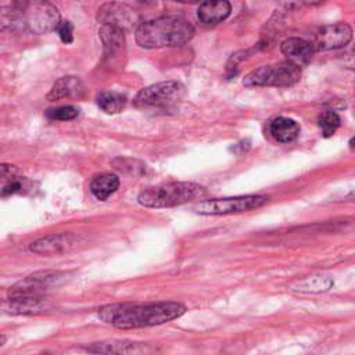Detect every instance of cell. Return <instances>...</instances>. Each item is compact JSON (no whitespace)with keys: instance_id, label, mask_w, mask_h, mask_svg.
<instances>
[{"instance_id":"6da1fadb","label":"cell","mask_w":355,"mask_h":355,"mask_svg":"<svg viewBox=\"0 0 355 355\" xmlns=\"http://www.w3.org/2000/svg\"><path fill=\"white\" fill-rule=\"evenodd\" d=\"M186 307L175 301L148 304H108L99 310V318L115 329L128 330L157 326L181 318Z\"/></svg>"},{"instance_id":"7a4b0ae2","label":"cell","mask_w":355,"mask_h":355,"mask_svg":"<svg viewBox=\"0 0 355 355\" xmlns=\"http://www.w3.org/2000/svg\"><path fill=\"white\" fill-rule=\"evenodd\" d=\"M194 27L185 19L164 16L142 23L135 30V39L145 49L178 48L192 41Z\"/></svg>"},{"instance_id":"3957f363","label":"cell","mask_w":355,"mask_h":355,"mask_svg":"<svg viewBox=\"0 0 355 355\" xmlns=\"http://www.w3.org/2000/svg\"><path fill=\"white\" fill-rule=\"evenodd\" d=\"M207 196L205 187L193 182H170L149 187L138 196V201L149 208H171Z\"/></svg>"},{"instance_id":"277c9868","label":"cell","mask_w":355,"mask_h":355,"mask_svg":"<svg viewBox=\"0 0 355 355\" xmlns=\"http://www.w3.org/2000/svg\"><path fill=\"white\" fill-rule=\"evenodd\" d=\"M24 34L43 35L53 32L61 23L57 8L49 2H16Z\"/></svg>"},{"instance_id":"5b68a950","label":"cell","mask_w":355,"mask_h":355,"mask_svg":"<svg viewBox=\"0 0 355 355\" xmlns=\"http://www.w3.org/2000/svg\"><path fill=\"white\" fill-rule=\"evenodd\" d=\"M301 78V70L290 61L276 63L271 65H263L243 79L245 86H275V88H289L296 85Z\"/></svg>"},{"instance_id":"8992f818","label":"cell","mask_w":355,"mask_h":355,"mask_svg":"<svg viewBox=\"0 0 355 355\" xmlns=\"http://www.w3.org/2000/svg\"><path fill=\"white\" fill-rule=\"evenodd\" d=\"M267 203H268L267 196L249 194V196L199 201L193 210L201 215H229V214L247 212V211L260 208Z\"/></svg>"},{"instance_id":"52a82bcc","label":"cell","mask_w":355,"mask_h":355,"mask_svg":"<svg viewBox=\"0 0 355 355\" xmlns=\"http://www.w3.org/2000/svg\"><path fill=\"white\" fill-rule=\"evenodd\" d=\"M65 276L60 271L35 272L17 282L9 290L10 301H42L45 292Z\"/></svg>"},{"instance_id":"ba28073f","label":"cell","mask_w":355,"mask_h":355,"mask_svg":"<svg viewBox=\"0 0 355 355\" xmlns=\"http://www.w3.org/2000/svg\"><path fill=\"white\" fill-rule=\"evenodd\" d=\"M185 94V86L178 81H165L142 89L135 97L139 108H164L179 101Z\"/></svg>"},{"instance_id":"9c48e42d","label":"cell","mask_w":355,"mask_h":355,"mask_svg":"<svg viewBox=\"0 0 355 355\" xmlns=\"http://www.w3.org/2000/svg\"><path fill=\"white\" fill-rule=\"evenodd\" d=\"M97 21L101 26L107 27H114L121 30L123 32L130 31V30H136L142 21L141 16L130 8L128 5L123 3H104L99 12H97Z\"/></svg>"},{"instance_id":"30bf717a","label":"cell","mask_w":355,"mask_h":355,"mask_svg":"<svg viewBox=\"0 0 355 355\" xmlns=\"http://www.w3.org/2000/svg\"><path fill=\"white\" fill-rule=\"evenodd\" d=\"M352 39V28L345 23L322 27L314 38V50L326 52L345 48Z\"/></svg>"},{"instance_id":"8fae6325","label":"cell","mask_w":355,"mask_h":355,"mask_svg":"<svg viewBox=\"0 0 355 355\" xmlns=\"http://www.w3.org/2000/svg\"><path fill=\"white\" fill-rule=\"evenodd\" d=\"M79 239L72 233H53L30 245V252L38 256H59L78 246Z\"/></svg>"},{"instance_id":"7c38bea8","label":"cell","mask_w":355,"mask_h":355,"mask_svg":"<svg viewBox=\"0 0 355 355\" xmlns=\"http://www.w3.org/2000/svg\"><path fill=\"white\" fill-rule=\"evenodd\" d=\"M85 349L96 355H146L152 351V348L148 344L128 340L93 343L85 347Z\"/></svg>"},{"instance_id":"4fadbf2b","label":"cell","mask_w":355,"mask_h":355,"mask_svg":"<svg viewBox=\"0 0 355 355\" xmlns=\"http://www.w3.org/2000/svg\"><path fill=\"white\" fill-rule=\"evenodd\" d=\"M21 35H24V32L16 2L0 8V45L12 43L13 39Z\"/></svg>"},{"instance_id":"5bb4252c","label":"cell","mask_w":355,"mask_h":355,"mask_svg":"<svg viewBox=\"0 0 355 355\" xmlns=\"http://www.w3.org/2000/svg\"><path fill=\"white\" fill-rule=\"evenodd\" d=\"M282 53L290 63L300 67V64H308L314 56V48L310 42L300 38H289L281 45Z\"/></svg>"},{"instance_id":"9a60e30c","label":"cell","mask_w":355,"mask_h":355,"mask_svg":"<svg viewBox=\"0 0 355 355\" xmlns=\"http://www.w3.org/2000/svg\"><path fill=\"white\" fill-rule=\"evenodd\" d=\"M300 125L287 116H278L270 124L272 138L279 143H292L300 136Z\"/></svg>"},{"instance_id":"2e32d148","label":"cell","mask_w":355,"mask_h":355,"mask_svg":"<svg viewBox=\"0 0 355 355\" xmlns=\"http://www.w3.org/2000/svg\"><path fill=\"white\" fill-rule=\"evenodd\" d=\"M232 13V6L229 2H205L200 5L197 16L201 23L207 26H214L225 21Z\"/></svg>"},{"instance_id":"e0dca14e","label":"cell","mask_w":355,"mask_h":355,"mask_svg":"<svg viewBox=\"0 0 355 355\" xmlns=\"http://www.w3.org/2000/svg\"><path fill=\"white\" fill-rule=\"evenodd\" d=\"M118 187H120V178L110 172L96 175L90 182V192L100 201H105Z\"/></svg>"},{"instance_id":"ac0fdd59","label":"cell","mask_w":355,"mask_h":355,"mask_svg":"<svg viewBox=\"0 0 355 355\" xmlns=\"http://www.w3.org/2000/svg\"><path fill=\"white\" fill-rule=\"evenodd\" d=\"M82 82L77 77H63L54 82L53 88L48 94V100L56 101L65 97L77 96L82 92Z\"/></svg>"},{"instance_id":"d6986e66","label":"cell","mask_w":355,"mask_h":355,"mask_svg":"<svg viewBox=\"0 0 355 355\" xmlns=\"http://www.w3.org/2000/svg\"><path fill=\"white\" fill-rule=\"evenodd\" d=\"M99 35H100V39L103 42L105 56H114L115 53L123 50V48L125 45L124 32L121 30H118V28L101 26V28L99 31Z\"/></svg>"},{"instance_id":"ffe728a7","label":"cell","mask_w":355,"mask_h":355,"mask_svg":"<svg viewBox=\"0 0 355 355\" xmlns=\"http://www.w3.org/2000/svg\"><path fill=\"white\" fill-rule=\"evenodd\" d=\"M97 105L107 114H118L121 112L128 103V99L123 93L103 90L96 96Z\"/></svg>"},{"instance_id":"44dd1931","label":"cell","mask_w":355,"mask_h":355,"mask_svg":"<svg viewBox=\"0 0 355 355\" xmlns=\"http://www.w3.org/2000/svg\"><path fill=\"white\" fill-rule=\"evenodd\" d=\"M332 286H333V281L329 276L314 275L301 281L296 290L307 292V293H321V292H327Z\"/></svg>"},{"instance_id":"7402d4cb","label":"cell","mask_w":355,"mask_h":355,"mask_svg":"<svg viewBox=\"0 0 355 355\" xmlns=\"http://www.w3.org/2000/svg\"><path fill=\"white\" fill-rule=\"evenodd\" d=\"M318 125L322 131V135L325 138H330L336 134V131L340 128L341 125V120L340 116L337 115V112L327 110L325 112H322L318 118Z\"/></svg>"},{"instance_id":"603a6c76","label":"cell","mask_w":355,"mask_h":355,"mask_svg":"<svg viewBox=\"0 0 355 355\" xmlns=\"http://www.w3.org/2000/svg\"><path fill=\"white\" fill-rule=\"evenodd\" d=\"M79 111L74 105H63L57 108H50L46 112V116L52 121H71L78 116Z\"/></svg>"},{"instance_id":"cb8c5ba5","label":"cell","mask_w":355,"mask_h":355,"mask_svg":"<svg viewBox=\"0 0 355 355\" xmlns=\"http://www.w3.org/2000/svg\"><path fill=\"white\" fill-rule=\"evenodd\" d=\"M56 31H57L60 39H61L64 43H67V45H68V43H72V41H74V26H72V23H70V21H61L60 26H59V28H57Z\"/></svg>"},{"instance_id":"d4e9b609","label":"cell","mask_w":355,"mask_h":355,"mask_svg":"<svg viewBox=\"0 0 355 355\" xmlns=\"http://www.w3.org/2000/svg\"><path fill=\"white\" fill-rule=\"evenodd\" d=\"M20 192H23V182L14 178L2 189V192H0V196L9 197V196H13V194L20 193Z\"/></svg>"},{"instance_id":"484cf974","label":"cell","mask_w":355,"mask_h":355,"mask_svg":"<svg viewBox=\"0 0 355 355\" xmlns=\"http://www.w3.org/2000/svg\"><path fill=\"white\" fill-rule=\"evenodd\" d=\"M19 174L17 168L10 164H0V181L2 179H14Z\"/></svg>"},{"instance_id":"4316f807","label":"cell","mask_w":355,"mask_h":355,"mask_svg":"<svg viewBox=\"0 0 355 355\" xmlns=\"http://www.w3.org/2000/svg\"><path fill=\"white\" fill-rule=\"evenodd\" d=\"M8 341V337L5 334H0V347H3Z\"/></svg>"}]
</instances>
